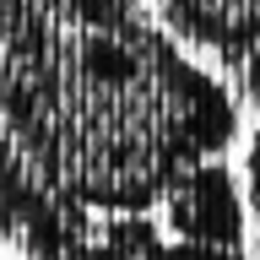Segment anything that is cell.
<instances>
[{"instance_id":"1","label":"cell","mask_w":260,"mask_h":260,"mask_svg":"<svg viewBox=\"0 0 260 260\" xmlns=\"http://www.w3.org/2000/svg\"><path fill=\"white\" fill-rule=\"evenodd\" d=\"M239 98L141 0H0V244L71 255L92 217L152 211L228 157Z\"/></svg>"},{"instance_id":"2","label":"cell","mask_w":260,"mask_h":260,"mask_svg":"<svg viewBox=\"0 0 260 260\" xmlns=\"http://www.w3.org/2000/svg\"><path fill=\"white\" fill-rule=\"evenodd\" d=\"M162 233L184 244H217L244 249L249 239V206H244V179H233L228 157H201L162 190Z\"/></svg>"},{"instance_id":"4","label":"cell","mask_w":260,"mask_h":260,"mask_svg":"<svg viewBox=\"0 0 260 260\" xmlns=\"http://www.w3.org/2000/svg\"><path fill=\"white\" fill-rule=\"evenodd\" d=\"M244 206H249V239L260 260V125L249 130V146H244Z\"/></svg>"},{"instance_id":"3","label":"cell","mask_w":260,"mask_h":260,"mask_svg":"<svg viewBox=\"0 0 260 260\" xmlns=\"http://www.w3.org/2000/svg\"><path fill=\"white\" fill-rule=\"evenodd\" d=\"M152 16L184 49L211 54L222 71L260 49V0H152Z\"/></svg>"}]
</instances>
